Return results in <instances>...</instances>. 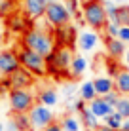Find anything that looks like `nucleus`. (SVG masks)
<instances>
[{
  "label": "nucleus",
  "instance_id": "32",
  "mask_svg": "<svg viewBox=\"0 0 129 131\" xmlns=\"http://www.w3.org/2000/svg\"><path fill=\"white\" fill-rule=\"evenodd\" d=\"M103 97H104V101H106V103H110V105H112V106H116V103L120 101V97H122V93H120L118 89L114 88L112 91H108V93H106V95H103Z\"/></svg>",
  "mask_w": 129,
  "mask_h": 131
},
{
  "label": "nucleus",
  "instance_id": "22",
  "mask_svg": "<svg viewBox=\"0 0 129 131\" xmlns=\"http://www.w3.org/2000/svg\"><path fill=\"white\" fill-rule=\"evenodd\" d=\"M38 101L42 103V105H46V106H53V105H57V101H59V95H57L55 89L46 88V89H42V91L38 93Z\"/></svg>",
  "mask_w": 129,
  "mask_h": 131
},
{
  "label": "nucleus",
  "instance_id": "27",
  "mask_svg": "<svg viewBox=\"0 0 129 131\" xmlns=\"http://www.w3.org/2000/svg\"><path fill=\"white\" fill-rule=\"evenodd\" d=\"M61 125H63L65 131H80V122H78V118H74V116H65L63 122H61Z\"/></svg>",
  "mask_w": 129,
  "mask_h": 131
},
{
  "label": "nucleus",
  "instance_id": "35",
  "mask_svg": "<svg viewBox=\"0 0 129 131\" xmlns=\"http://www.w3.org/2000/svg\"><path fill=\"white\" fill-rule=\"evenodd\" d=\"M6 131H19V127H17V124L13 122V118H10L6 122Z\"/></svg>",
  "mask_w": 129,
  "mask_h": 131
},
{
  "label": "nucleus",
  "instance_id": "41",
  "mask_svg": "<svg viewBox=\"0 0 129 131\" xmlns=\"http://www.w3.org/2000/svg\"><path fill=\"white\" fill-rule=\"evenodd\" d=\"M0 131H6V127H4V124L0 122Z\"/></svg>",
  "mask_w": 129,
  "mask_h": 131
},
{
  "label": "nucleus",
  "instance_id": "33",
  "mask_svg": "<svg viewBox=\"0 0 129 131\" xmlns=\"http://www.w3.org/2000/svg\"><path fill=\"white\" fill-rule=\"evenodd\" d=\"M120 40H123L125 44H129V25H122L120 27V34H118Z\"/></svg>",
  "mask_w": 129,
  "mask_h": 131
},
{
  "label": "nucleus",
  "instance_id": "42",
  "mask_svg": "<svg viewBox=\"0 0 129 131\" xmlns=\"http://www.w3.org/2000/svg\"><path fill=\"white\" fill-rule=\"evenodd\" d=\"M114 2H118V4H123V2H127V0H114Z\"/></svg>",
  "mask_w": 129,
  "mask_h": 131
},
{
  "label": "nucleus",
  "instance_id": "17",
  "mask_svg": "<svg viewBox=\"0 0 129 131\" xmlns=\"http://www.w3.org/2000/svg\"><path fill=\"white\" fill-rule=\"evenodd\" d=\"M86 70H87V59H86L84 55H74L72 63H70V69H68V76H70L72 80H76V78H80Z\"/></svg>",
  "mask_w": 129,
  "mask_h": 131
},
{
  "label": "nucleus",
  "instance_id": "13",
  "mask_svg": "<svg viewBox=\"0 0 129 131\" xmlns=\"http://www.w3.org/2000/svg\"><path fill=\"white\" fill-rule=\"evenodd\" d=\"M46 6L48 4L44 0H23V10L29 15V19H32V21L42 19L44 13H46Z\"/></svg>",
  "mask_w": 129,
  "mask_h": 131
},
{
  "label": "nucleus",
  "instance_id": "6",
  "mask_svg": "<svg viewBox=\"0 0 129 131\" xmlns=\"http://www.w3.org/2000/svg\"><path fill=\"white\" fill-rule=\"evenodd\" d=\"M8 101H10L11 112H29L34 106V93L29 88L10 89L8 91Z\"/></svg>",
  "mask_w": 129,
  "mask_h": 131
},
{
  "label": "nucleus",
  "instance_id": "2",
  "mask_svg": "<svg viewBox=\"0 0 129 131\" xmlns=\"http://www.w3.org/2000/svg\"><path fill=\"white\" fill-rule=\"evenodd\" d=\"M72 59H74L72 48H68V46H57L50 55L46 57L48 76H53V78H65V76H68V69H70Z\"/></svg>",
  "mask_w": 129,
  "mask_h": 131
},
{
  "label": "nucleus",
  "instance_id": "19",
  "mask_svg": "<svg viewBox=\"0 0 129 131\" xmlns=\"http://www.w3.org/2000/svg\"><path fill=\"white\" fill-rule=\"evenodd\" d=\"M93 84H95L97 95H101V97L114 89V78H110V76H97V78L93 80Z\"/></svg>",
  "mask_w": 129,
  "mask_h": 131
},
{
  "label": "nucleus",
  "instance_id": "38",
  "mask_svg": "<svg viewBox=\"0 0 129 131\" xmlns=\"http://www.w3.org/2000/svg\"><path fill=\"white\" fill-rule=\"evenodd\" d=\"M123 59H125V65L129 67V49H127V51H125V55H123Z\"/></svg>",
  "mask_w": 129,
  "mask_h": 131
},
{
  "label": "nucleus",
  "instance_id": "12",
  "mask_svg": "<svg viewBox=\"0 0 129 131\" xmlns=\"http://www.w3.org/2000/svg\"><path fill=\"white\" fill-rule=\"evenodd\" d=\"M104 48L110 59H122L125 55V42L118 36H104Z\"/></svg>",
  "mask_w": 129,
  "mask_h": 131
},
{
  "label": "nucleus",
  "instance_id": "4",
  "mask_svg": "<svg viewBox=\"0 0 129 131\" xmlns=\"http://www.w3.org/2000/svg\"><path fill=\"white\" fill-rule=\"evenodd\" d=\"M17 57H19L21 67H25L29 72H32L36 78L48 76V63H46V57L44 55H40V53L32 51L30 48L21 44L19 49H17Z\"/></svg>",
  "mask_w": 129,
  "mask_h": 131
},
{
  "label": "nucleus",
  "instance_id": "30",
  "mask_svg": "<svg viewBox=\"0 0 129 131\" xmlns=\"http://www.w3.org/2000/svg\"><path fill=\"white\" fill-rule=\"evenodd\" d=\"M63 4L66 6V10L72 13V19H74L76 13L82 12V2H80V0H63Z\"/></svg>",
  "mask_w": 129,
  "mask_h": 131
},
{
  "label": "nucleus",
  "instance_id": "3",
  "mask_svg": "<svg viewBox=\"0 0 129 131\" xmlns=\"http://www.w3.org/2000/svg\"><path fill=\"white\" fill-rule=\"evenodd\" d=\"M82 13L86 19V25H89L97 32L104 30L106 23H108V15H106L104 4L101 0H82Z\"/></svg>",
  "mask_w": 129,
  "mask_h": 131
},
{
  "label": "nucleus",
  "instance_id": "25",
  "mask_svg": "<svg viewBox=\"0 0 129 131\" xmlns=\"http://www.w3.org/2000/svg\"><path fill=\"white\" fill-rule=\"evenodd\" d=\"M114 108H116V112H120L123 118H129V95H122Z\"/></svg>",
  "mask_w": 129,
  "mask_h": 131
},
{
  "label": "nucleus",
  "instance_id": "18",
  "mask_svg": "<svg viewBox=\"0 0 129 131\" xmlns=\"http://www.w3.org/2000/svg\"><path fill=\"white\" fill-rule=\"evenodd\" d=\"M80 118H82V125L86 127V131H95L101 125L99 124V118L89 110V106H86L82 112H80Z\"/></svg>",
  "mask_w": 129,
  "mask_h": 131
},
{
  "label": "nucleus",
  "instance_id": "1",
  "mask_svg": "<svg viewBox=\"0 0 129 131\" xmlns=\"http://www.w3.org/2000/svg\"><path fill=\"white\" fill-rule=\"evenodd\" d=\"M21 44L44 57H48L57 48L55 38H53V29H44V27H30L21 36Z\"/></svg>",
  "mask_w": 129,
  "mask_h": 131
},
{
  "label": "nucleus",
  "instance_id": "28",
  "mask_svg": "<svg viewBox=\"0 0 129 131\" xmlns=\"http://www.w3.org/2000/svg\"><path fill=\"white\" fill-rule=\"evenodd\" d=\"M63 95H65L66 101H74V97L78 95V85L74 82H66L63 85Z\"/></svg>",
  "mask_w": 129,
  "mask_h": 131
},
{
  "label": "nucleus",
  "instance_id": "40",
  "mask_svg": "<svg viewBox=\"0 0 129 131\" xmlns=\"http://www.w3.org/2000/svg\"><path fill=\"white\" fill-rule=\"evenodd\" d=\"M4 29V19H2V15H0V30Z\"/></svg>",
  "mask_w": 129,
  "mask_h": 131
},
{
  "label": "nucleus",
  "instance_id": "31",
  "mask_svg": "<svg viewBox=\"0 0 129 131\" xmlns=\"http://www.w3.org/2000/svg\"><path fill=\"white\" fill-rule=\"evenodd\" d=\"M120 23H116V21H108L106 23V27H104V32H106V36H118L120 34Z\"/></svg>",
  "mask_w": 129,
  "mask_h": 131
},
{
  "label": "nucleus",
  "instance_id": "10",
  "mask_svg": "<svg viewBox=\"0 0 129 131\" xmlns=\"http://www.w3.org/2000/svg\"><path fill=\"white\" fill-rule=\"evenodd\" d=\"M19 67L21 63H19V57H17V51H13V49H2L0 51V80L8 78Z\"/></svg>",
  "mask_w": 129,
  "mask_h": 131
},
{
  "label": "nucleus",
  "instance_id": "36",
  "mask_svg": "<svg viewBox=\"0 0 129 131\" xmlns=\"http://www.w3.org/2000/svg\"><path fill=\"white\" fill-rule=\"evenodd\" d=\"M120 131H129V118H123V124H122V129Z\"/></svg>",
  "mask_w": 129,
  "mask_h": 131
},
{
  "label": "nucleus",
  "instance_id": "9",
  "mask_svg": "<svg viewBox=\"0 0 129 131\" xmlns=\"http://www.w3.org/2000/svg\"><path fill=\"white\" fill-rule=\"evenodd\" d=\"M53 38H55L57 46H68L74 48L78 44V30L74 25H63V27H55L53 29Z\"/></svg>",
  "mask_w": 129,
  "mask_h": 131
},
{
  "label": "nucleus",
  "instance_id": "45",
  "mask_svg": "<svg viewBox=\"0 0 129 131\" xmlns=\"http://www.w3.org/2000/svg\"><path fill=\"white\" fill-rule=\"evenodd\" d=\"M127 4H129V0H127Z\"/></svg>",
  "mask_w": 129,
  "mask_h": 131
},
{
  "label": "nucleus",
  "instance_id": "44",
  "mask_svg": "<svg viewBox=\"0 0 129 131\" xmlns=\"http://www.w3.org/2000/svg\"><path fill=\"white\" fill-rule=\"evenodd\" d=\"M101 2H104V0H101Z\"/></svg>",
  "mask_w": 129,
  "mask_h": 131
},
{
  "label": "nucleus",
  "instance_id": "20",
  "mask_svg": "<svg viewBox=\"0 0 129 131\" xmlns=\"http://www.w3.org/2000/svg\"><path fill=\"white\" fill-rule=\"evenodd\" d=\"M78 97L80 99H84L86 103H89V101H93V99L97 97V89H95V84H93V80L89 82H84L82 85L78 88Z\"/></svg>",
  "mask_w": 129,
  "mask_h": 131
},
{
  "label": "nucleus",
  "instance_id": "8",
  "mask_svg": "<svg viewBox=\"0 0 129 131\" xmlns=\"http://www.w3.org/2000/svg\"><path fill=\"white\" fill-rule=\"evenodd\" d=\"M29 116H30V124H32V131H44L53 122L51 106H46V105H42V103H40V105H34L30 108Z\"/></svg>",
  "mask_w": 129,
  "mask_h": 131
},
{
  "label": "nucleus",
  "instance_id": "43",
  "mask_svg": "<svg viewBox=\"0 0 129 131\" xmlns=\"http://www.w3.org/2000/svg\"><path fill=\"white\" fill-rule=\"evenodd\" d=\"M44 2H46V4H51V2H55V0H44Z\"/></svg>",
  "mask_w": 129,
  "mask_h": 131
},
{
  "label": "nucleus",
  "instance_id": "14",
  "mask_svg": "<svg viewBox=\"0 0 129 131\" xmlns=\"http://www.w3.org/2000/svg\"><path fill=\"white\" fill-rule=\"evenodd\" d=\"M87 106H89V110L97 116V118H104V116L112 114V112L116 110V108L110 105V103H106L104 97H101V95H97L93 101H89V103H87Z\"/></svg>",
  "mask_w": 129,
  "mask_h": 131
},
{
  "label": "nucleus",
  "instance_id": "39",
  "mask_svg": "<svg viewBox=\"0 0 129 131\" xmlns=\"http://www.w3.org/2000/svg\"><path fill=\"white\" fill-rule=\"evenodd\" d=\"M2 44H4V36H2V30H0V48H2Z\"/></svg>",
  "mask_w": 129,
  "mask_h": 131
},
{
  "label": "nucleus",
  "instance_id": "34",
  "mask_svg": "<svg viewBox=\"0 0 129 131\" xmlns=\"http://www.w3.org/2000/svg\"><path fill=\"white\" fill-rule=\"evenodd\" d=\"M44 131H65V129H63V125H61V124H57V122H51V124L48 125Z\"/></svg>",
  "mask_w": 129,
  "mask_h": 131
},
{
  "label": "nucleus",
  "instance_id": "5",
  "mask_svg": "<svg viewBox=\"0 0 129 131\" xmlns=\"http://www.w3.org/2000/svg\"><path fill=\"white\" fill-rule=\"evenodd\" d=\"M44 19H46V23L50 27H63V25H68L70 21H72V13L66 10V6L63 2H59V0H55V2L48 4L46 6V13H44Z\"/></svg>",
  "mask_w": 129,
  "mask_h": 131
},
{
  "label": "nucleus",
  "instance_id": "29",
  "mask_svg": "<svg viewBox=\"0 0 129 131\" xmlns=\"http://www.w3.org/2000/svg\"><path fill=\"white\" fill-rule=\"evenodd\" d=\"M15 12V2L13 0H0V15L2 17H10Z\"/></svg>",
  "mask_w": 129,
  "mask_h": 131
},
{
  "label": "nucleus",
  "instance_id": "11",
  "mask_svg": "<svg viewBox=\"0 0 129 131\" xmlns=\"http://www.w3.org/2000/svg\"><path fill=\"white\" fill-rule=\"evenodd\" d=\"M27 13H19V12H13L10 17H8V29L11 30V32L15 34H25L27 30L32 27V23L30 21L32 19H27Z\"/></svg>",
  "mask_w": 129,
  "mask_h": 131
},
{
  "label": "nucleus",
  "instance_id": "15",
  "mask_svg": "<svg viewBox=\"0 0 129 131\" xmlns=\"http://www.w3.org/2000/svg\"><path fill=\"white\" fill-rule=\"evenodd\" d=\"M99 44V34L93 32V30H82L78 34V44L76 46L82 49V51H93Z\"/></svg>",
  "mask_w": 129,
  "mask_h": 131
},
{
  "label": "nucleus",
  "instance_id": "21",
  "mask_svg": "<svg viewBox=\"0 0 129 131\" xmlns=\"http://www.w3.org/2000/svg\"><path fill=\"white\" fill-rule=\"evenodd\" d=\"M11 118L17 124L19 131H32V124H30L29 112H11Z\"/></svg>",
  "mask_w": 129,
  "mask_h": 131
},
{
  "label": "nucleus",
  "instance_id": "37",
  "mask_svg": "<svg viewBox=\"0 0 129 131\" xmlns=\"http://www.w3.org/2000/svg\"><path fill=\"white\" fill-rule=\"evenodd\" d=\"M95 131H116V129H112V127H108V125H104V124H103V125H99V127H97Z\"/></svg>",
  "mask_w": 129,
  "mask_h": 131
},
{
  "label": "nucleus",
  "instance_id": "7",
  "mask_svg": "<svg viewBox=\"0 0 129 131\" xmlns=\"http://www.w3.org/2000/svg\"><path fill=\"white\" fill-rule=\"evenodd\" d=\"M34 80H36V76L32 74V72H29L25 69V67H19L15 72H11L8 78L0 80L4 85L8 88V91L10 89H21V88H32L34 85Z\"/></svg>",
  "mask_w": 129,
  "mask_h": 131
},
{
  "label": "nucleus",
  "instance_id": "23",
  "mask_svg": "<svg viewBox=\"0 0 129 131\" xmlns=\"http://www.w3.org/2000/svg\"><path fill=\"white\" fill-rule=\"evenodd\" d=\"M103 124L108 125V127H112V129H116V131H120V129H122V124H123V116L114 110L112 114H108V116L103 118Z\"/></svg>",
  "mask_w": 129,
  "mask_h": 131
},
{
  "label": "nucleus",
  "instance_id": "16",
  "mask_svg": "<svg viewBox=\"0 0 129 131\" xmlns=\"http://www.w3.org/2000/svg\"><path fill=\"white\" fill-rule=\"evenodd\" d=\"M114 88L122 95H129V67H122L120 72L114 76Z\"/></svg>",
  "mask_w": 129,
  "mask_h": 131
},
{
  "label": "nucleus",
  "instance_id": "26",
  "mask_svg": "<svg viewBox=\"0 0 129 131\" xmlns=\"http://www.w3.org/2000/svg\"><path fill=\"white\" fill-rule=\"evenodd\" d=\"M118 23L120 25H129V4H118Z\"/></svg>",
  "mask_w": 129,
  "mask_h": 131
},
{
  "label": "nucleus",
  "instance_id": "24",
  "mask_svg": "<svg viewBox=\"0 0 129 131\" xmlns=\"http://www.w3.org/2000/svg\"><path fill=\"white\" fill-rule=\"evenodd\" d=\"M103 4H104L106 15H108V21H116L118 19V2H114V0H104Z\"/></svg>",
  "mask_w": 129,
  "mask_h": 131
}]
</instances>
